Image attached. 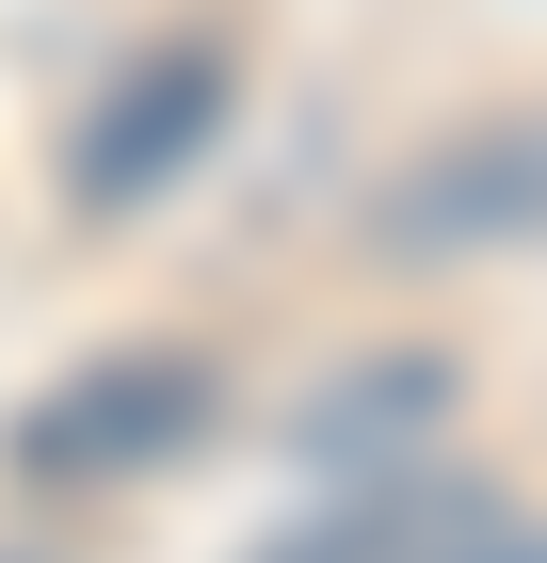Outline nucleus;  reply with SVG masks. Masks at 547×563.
<instances>
[{
    "mask_svg": "<svg viewBox=\"0 0 547 563\" xmlns=\"http://www.w3.org/2000/svg\"><path fill=\"white\" fill-rule=\"evenodd\" d=\"M467 499L451 483H419V499H371V516H338V531H291V548H258V563H451L467 548Z\"/></svg>",
    "mask_w": 547,
    "mask_h": 563,
    "instance_id": "obj_5",
    "label": "nucleus"
},
{
    "mask_svg": "<svg viewBox=\"0 0 547 563\" xmlns=\"http://www.w3.org/2000/svg\"><path fill=\"white\" fill-rule=\"evenodd\" d=\"M451 419V354H386V371H338L322 402H306V451L322 467H403V434Z\"/></svg>",
    "mask_w": 547,
    "mask_h": 563,
    "instance_id": "obj_4",
    "label": "nucleus"
},
{
    "mask_svg": "<svg viewBox=\"0 0 547 563\" xmlns=\"http://www.w3.org/2000/svg\"><path fill=\"white\" fill-rule=\"evenodd\" d=\"M226 434V371L177 339H129V354H81L65 387L17 419V467L33 483H162Z\"/></svg>",
    "mask_w": 547,
    "mask_h": 563,
    "instance_id": "obj_1",
    "label": "nucleus"
},
{
    "mask_svg": "<svg viewBox=\"0 0 547 563\" xmlns=\"http://www.w3.org/2000/svg\"><path fill=\"white\" fill-rule=\"evenodd\" d=\"M451 563H547V531H483V548H451Z\"/></svg>",
    "mask_w": 547,
    "mask_h": 563,
    "instance_id": "obj_6",
    "label": "nucleus"
},
{
    "mask_svg": "<svg viewBox=\"0 0 547 563\" xmlns=\"http://www.w3.org/2000/svg\"><path fill=\"white\" fill-rule=\"evenodd\" d=\"M210 130H226V48H145L113 97L81 113V210H145V194H177V177L210 162Z\"/></svg>",
    "mask_w": 547,
    "mask_h": 563,
    "instance_id": "obj_3",
    "label": "nucleus"
},
{
    "mask_svg": "<svg viewBox=\"0 0 547 563\" xmlns=\"http://www.w3.org/2000/svg\"><path fill=\"white\" fill-rule=\"evenodd\" d=\"M386 258H483V242H547V113L515 130H467L435 162H403V194L371 210Z\"/></svg>",
    "mask_w": 547,
    "mask_h": 563,
    "instance_id": "obj_2",
    "label": "nucleus"
}]
</instances>
